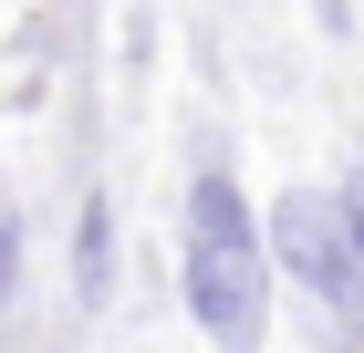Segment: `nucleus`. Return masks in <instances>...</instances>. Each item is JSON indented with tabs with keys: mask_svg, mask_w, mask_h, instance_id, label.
I'll list each match as a JSON object with an SVG mask.
<instances>
[{
	"mask_svg": "<svg viewBox=\"0 0 364 353\" xmlns=\"http://www.w3.org/2000/svg\"><path fill=\"white\" fill-rule=\"evenodd\" d=\"M177 271H188L198 332L219 353H250L271 332V249H260V218H250V197H240L229 166H208L188 188V249H177Z\"/></svg>",
	"mask_w": 364,
	"mask_h": 353,
	"instance_id": "f257e3e1",
	"label": "nucleus"
},
{
	"mask_svg": "<svg viewBox=\"0 0 364 353\" xmlns=\"http://www.w3.org/2000/svg\"><path fill=\"white\" fill-rule=\"evenodd\" d=\"M73 301L84 312L114 301V208L105 197H84V218H73Z\"/></svg>",
	"mask_w": 364,
	"mask_h": 353,
	"instance_id": "7ed1b4c3",
	"label": "nucleus"
},
{
	"mask_svg": "<svg viewBox=\"0 0 364 353\" xmlns=\"http://www.w3.org/2000/svg\"><path fill=\"white\" fill-rule=\"evenodd\" d=\"M11 281H21V229L0 218V301H11Z\"/></svg>",
	"mask_w": 364,
	"mask_h": 353,
	"instance_id": "20e7f679",
	"label": "nucleus"
},
{
	"mask_svg": "<svg viewBox=\"0 0 364 353\" xmlns=\"http://www.w3.org/2000/svg\"><path fill=\"white\" fill-rule=\"evenodd\" d=\"M333 197H343V218H354V239H364V177H343Z\"/></svg>",
	"mask_w": 364,
	"mask_h": 353,
	"instance_id": "39448f33",
	"label": "nucleus"
},
{
	"mask_svg": "<svg viewBox=\"0 0 364 353\" xmlns=\"http://www.w3.org/2000/svg\"><path fill=\"white\" fill-rule=\"evenodd\" d=\"M260 249H271V271H291L333 322H364V239H354V218H343L333 188H281L271 218H260Z\"/></svg>",
	"mask_w": 364,
	"mask_h": 353,
	"instance_id": "f03ea898",
	"label": "nucleus"
}]
</instances>
